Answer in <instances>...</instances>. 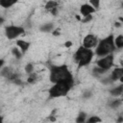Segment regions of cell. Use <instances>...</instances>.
<instances>
[{"label": "cell", "instance_id": "1", "mask_svg": "<svg viewBox=\"0 0 123 123\" xmlns=\"http://www.w3.org/2000/svg\"><path fill=\"white\" fill-rule=\"evenodd\" d=\"M50 82L53 84H57L63 81L73 80L72 74L69 71L66 64L62 65H51L50 66Z\"/></svg>", "mask_w": 123, "mask_h": 123}, {"label": "cell", "instance_id": "2", "mask_svg": "<svg viewBox=\"0 0 123 123\" xmlns=\"http://www.w3.org/2000/svg\"><path fill=\"white\" fill-rule=\"evenodd\" d=\"M115 48L116 47L114 44V37L112 35H110L99 41L95 49V54L99 57H105L111 55L115 50Z\"/></svg>", "mask_w": 123, "mask_h": 123}, {"label": "cell", "instance_id": "3", "mask_svg": "<svg viewBox=\"0 0 123 123\" xmlns=\"http://www.w3.org/2000/svg\"><path fill=\"white\" fill-rule=\"evenodd\" d=\"M73 84H74L73 80H68V81H63V82L54 84V86H51L48 91L49 97L58 98V97L65 96L68 93V91L71 89V87L73 86Z\"/></svg>", "mask_w": 123, "mask_h": 123}, {"label": "cell", "instance_id": "4", "mask_svg": "<svg viewBox=\"0 0 123 123\" xmlns=\"http://www.w3.org/2000/svg\"><path fill=\"white\" fill-rule=\"evenodd\" d=\"M93 55L94 53L92 52L91 49L86 48L84 46H80L74 54V60L78 63V68L89 64L93 58Z\"/></svg>", "mask_w": 123, "mask_h": 123}, {"label": "cell", "instance_id": "5", "mask_svg": "<svg viewBox=\"0 0 123 123\" xmlns=\"http://www.w3.org/2000/svg\"><path fill=\"white\" fill-rule=\"evenodd\" d=\"M24 32H25L24 28L19 27V26H14V25H11L5 28V34L9 39H13L19 37L20 35L24 34Z\"/></svg>", "mask_w": 123, "mask_h": 123}, {"label": "cell", "instance_id": "6", "mask_svg": "<svg viewBox=\"0 0 123 123\" xmlns=\"http://www.w3.org/2000/svg\"><path fill=\"white\" fill-rule=\"evenodd\" d=\"M98 67L100 68H103L105 70H109L112 64H113V56L111 54V55H108V56H105L103 58H101L100 60H98L96 62Z\"/></svg>", "mask_w": 123, "mask_h": 123}, {"label": "cell", "instance_id": "7", "mask_svg": "<svg viewBox=\"0 0 123 123\" xmlns=\"http://www.w3.org/2000/svg\"><path fill=\"white\" fill-rule=\"evenodd\" d=\"M98 43H99V41H98L97 37H95V36L92 35V34L86 35V36L84 37V39H83V46L86 47V48H88V49L97 47Z\"/></svg>", "mask_w": 123, "mask_h": 123}, {"label": "cell", "instance_id": "8", "mask_svg": "<svg viewBox=\"0 0 123 123\" xmlns=\"http://www.w3.org/2000/svg\"><path fill=\"white\" fill-rule=\"evenodd\" d=\"M80 12L84 17H86V16L91 15L93 12H95V9L89 4H84L80 8Z\"/></svg>", "mask_w": 123, "mask_h": 123}, {"label": "cell", "instance_id": "9", "mask_svg": "<svg viewBox=\"0 0 123 123\" xmlns=\"http://www.w3.org/2000/svg\"><path fill=\"white\" fill-rule=\"evenodd\" d=\"M122 76H123V66L113 69L111 76H110V79L111 80V82H115V81L120 80Z\"/></svg>", "mask_w": 123, "mask_h": 123}, {"label": "cell", "instance_id": "10", "mask_svg": "<svg viewBox=\"0 0 123 123\" xmlns=\"http://www.w3.org/2000/svg\"><path fill=\"white\" fill-rule=\"evenodd\" d=\"M16 45L18 46V48L21 50L22 53H25V52L29 49V47H30V43H29L28 41L23 40V39H18V40H16Z\"/></svg>", "mask_w": 123, "mask_h": 123}, {"label": "cell", "instance_id": "11", "mask_svg": "<svg viewBox=\"0 0 123 123\" xmlns=\"http://www.w3.org/2000/svg\"><path fill=\"white\" fill-rule=\"evenodd\" d=\"M110 93H111V95L115 96V97L121 95L123 93V84L122 85H119V86H117L115 87H113L112 89H111L110 90Z\"/></svg>", "mask_w": 123, "mask_h": 123}, {"label": "cell", "instance_id": "12", "mask_svg": "<svg viewBox=\"0 0 123 123\" xmlns=\"http://www.w3.org/2000/svg\"><path fill=\"white\" fill-rule=\"evenodd\" d=\"M13 73H14V71H13V69L11 68V67H4V68L1 70V75H2L3 77L8 78V79H10Z\"/></svg>", "mask_w": 123, "mask_h": 123}, {"label": "cell", "instance_id": "13", "mask_svg": "<svg viewBox=\"0 0 123 123\" xmlns=\"http://www.w3.org/2000/svg\"><path fill=\"white\" fill-rule=\"evenodd\" d=\"M114 44L117 49L123 48V35H119L114 38Z\"/></svg>", "mask_w": 123, "mask_h": 123}, {"label": "cell", "instance_id": "14", "mask_svg": "<svg viewBox=\"0 0 123 123\" xmlns=\"http://www.w3.org/2000/svg\"><path fill=\"white\" fill-rule=\"evenodd\" d=\"M15 3H16V0H1L0 1V5L3 8H10Z\"/></svg>", "mask_w": 123, "mask_h": 123}, {"label": "cell", "instance_id": "15", "mask_svg": "<svg viewBox=\"0 0 123 123\" xmlns=\"http://www.w3.org/2000/svg\"><path fill=\"white\" fill-rule=\"evenodd\" d=\"M53 28H54V24H52V23H45V24H43L40 27V31L48 33V32H51L53 30Z\"/></svg>", "mask_w": 123, "mask_h": 123}, {"label": "cell", "instance_id": "16", "mask_svg": "<svg viewBox=\"0 0 123 123\" xmlns=\"http://www.w3.org/2000/svg\"><path fill=\"white\" fill-rule=\"evenodd\" d=\"M86 113L82 111L79 113V115L76 118V123H86Z\"/></svg>", "mask_w": 123, "mask_h": 123}, {"label": "cell", "instance_id": "17", "mask_svg": "<svg viewBox=\"0 0 123 123\" xmlns=\"http://www.w3.org/2000/svg\"><path fill=\"white\" fill-rule=\"evenodd\" d=\"M37 79H38V75L37 74V73H31L30 75H29V77H28V79H27V82L29 83V84H34V83H36L37 81Z\"/></svg>", "mask_w": 123, "mask_h": 123}, {"label": "cell", "instance_id": "18", "mask_svg": "<svg viewBox=\"0 0 123 123\" xmlns=\"http://www.w3.org/2000/svg\"><path fill=\"white\" fill-rule=\"evenodd\" d=\"M55 8H58V3L55 2V1H49L45 5V9L46 10H49V11H52Z\"/></svg>", "mask_w": 123, "mask_h": 123}, {"label": "cell", "instance_id": "19", "mask_svg": "<svg viewBox=\"0 0 123 123\" xmlns=\"http://www.w3.org/2000/svg\"><path fill=\"white\" fill-rule=\"evenodd\" d=\"M99 122H101V118L97 115H92L86 121V123H99Z\"/></svg>", "mask_w": 123, "mask_h": 123}, {"label": "cell", "instance_id": "20", "mask_svg": "<svg viewBox=\"0 0 123 123\" xmlns=\"http://www.w3.org/2000/svg\"><path fill=\"white\" fill-rule=\"evenodd\" d=\"M12 53L13 54V56L16 58V59H20L21 57H22V52H21V50H19L17 47H13L12 49Z\"/></svg>", "mask_w": 123, "mask_h": 123}, {"label": "cell", "instance_id": "21", "mask_svg": "<svg viewBox=\"0 0 123 123\" xmlns=\"http://www.w3.org/2000/svg\"><path fill=\"white\" fill-rule=\"evenodd\" d=\"M121 103H122V99L112 100V101L111 102V104H110V107H111V109H116V108H118V107L121 105Z\"/></svg>", "mask_w": 123, "mask_h": 123}, {"label": "cell", "instance_id": "22", "mask_svg": "<svg viewBox=\"0 0 123 123\" xmlns=\"http://www.w3.org/2000/svg\"><path fill=\"white\" fill-rule=\"evenodd\" d=\"M107 71H108V70H105V69L100 68V67H94V68H93V74H94L95 76L102 75V74H104V73L107 72Z\"/></svg>", "mask_w": 123, "mask_h": 123}, {"label": "cell", "instance_id": "23", "mask_svg": "<svg viewBox=\"0 0 123 123\" xmlns=\"http://www.w3.org/2000/svg\"><path fill=\"white\" fill-rule=\"evenodd\" d=\"M33 71H34V64L33 63H28V64H26V66H25V72L26 73H28V74H31V73H33Z\"/></svg>", "mask_w": 123, "mask_h": 123}, {"label": "cell", "instance_id": "24", "mask_svg": "<svg viewBox=\"0 0 123 123\" xmlns=\"http://www.w3.org/2000/svg\"><path fill=\"white\" fill-rule=\"evenodd\" d=\"M90 5L96 10L97 8H99V5H100V1H98V0H91L90 1Z\"/></svg>", "mask_w": 123, "mask_h": 123}, {"label": "cell", "instance_id": "25", "mask_svg": "<svg viewBox=\"0 0 123 123\" xmlns=\"http://www.w3.org/2000/svg\"><path fill=\"white\" fill-rule=\"evenodd\" d=\"M90 20H92V15H88V16L84 17V18L82 19V22H83V23H86V22H88V21H90Z\"/></svg>", "mask_w": 123, "mask_h": 123}, {"label": "cell", "instance_id": "26", "mask_svg": "<svg viewBox=\"0 0 123 123\" xmlns=\"http://www.w3.org/2000/svg\"><path fill=\"white\" fill-rule=\"evenodd\" d=\"M116 122H117V123H121V122H123V113H121V114L118 116Z\"/></svg>", "mask_w": 123, "mask_h": 123}, {"label": "cell", "instance_id": "27", "mask_svg": "<svg viewBox=\"0 0 123 123\" xmlns=\"http://www.w3.org/2000/svg\"><path fill=\"white\" fill-rule=\"evenodd\" d=\"M51 12V13L53 14V15H56L57 14V12H58V8H55V9H53L52 11H50Z\"/></svg>", "mask_w": 123, "mask_h": 123}, {"label": "cell", "instance_id": "28", "mask_svg": "<svg viewBox=\"0 0 123 123\" xmlns=\"http://www.w3.org/2000/svg\"><path fill=\"white\" fill-rule=\"evenodd\" d=\"M90 95H91V92H90V91H86V92L84 93V97H86V98L89 97Z\"/></svg>", "mask_w": 123, "mask_h": 123}, {"label": "cell", "instance_id": "29", "mask_svg": "<svg viewBox=\"0 0 123 123\" xmlns=\"http://www.w3.org/2000/svg\"><path fill=\"white\" fill-rule=\"evenodd\" d=\"M53 35H54V36H59V35H60V29H56V30L53 32Z\"/></svg>", "mask_w": 123, "mask_h": 123}, {"label": "cell", "instance_id": "30", "mask_svg": "<svg viewBox=\"0 0 123 123\" xmlns=\"http://www.w3.org/2000/svg\"><path fill=\"white\" fill-rule=\"evenodd\" d=\"M71 45H72V42H71V41H67V42L65 43V46H66V47H69V46H71Z\"/></svg>", "mask_w": 123, "mask_h": 123}, {"label": "cell", "instance_id": "31", "mask_svg": "<svg viewBox=\"0 0 123 123\" xmlns=\"http://www.w3.org/2000/svg\"><path fill=\"white\" fill-rule=\"evenodd\" d=\"M115 26H116V27H119V26H120V23H119V22H116V23H115Z\"/></svg>", "mask_w": 123, "mask_h": 123}, {"label": "cell", "instance_id": "32", "mask_svg": "<svg viewBox=\"0 0 123 123\" xmlns=\"http://www.w3.org/2000/svg\"><path fill=\"white\" fill-rule=\"evenodd\" d=\"M120 82H121V83H122V84H123V76H122V77H121V79H120Z\"/></svg>", "mask_w": 123, "mask_h": 123}]
</instances>
